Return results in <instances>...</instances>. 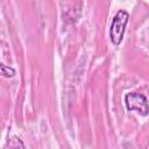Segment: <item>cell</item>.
<instances>
[{
    "mask_svg": "<svg viewBox=\"0 0 149 149\" xmlns=\"http://www.w3.org/2000/svg\"><path fill=\"white\" fill-rule=\"evenodd\" d=\"M128 20H129V14L122 9L119 10L113 17L111 29H109V37L114 45H119L121 43Z\"/></svg>",
    "mask_w": 149,
    "mask_h": 149,
    "instance_id": "1",
    "label": "cell"
},
{
    "mask_svg": "<svg viewBox=\"0 0 149 149\" xmlns=\"http://www.w3.org/2000/svg\"><path fill=\"white\" fill-rule=\"evenodd\" d=\"M7 147H9V148H24V144L21 142L20 139L14 137L13 140H10V141L8 142Z\"/></svg>",
    "mask_w": 149,
    "mask_h": 149,
    "instance_id": "4",
    "label": "cell"
},
{
    "mask_svg": "<svg viewBox=\"0 0 149 149\" xmlns=\"http://www.w3.org/2000/svg\"><path fill=\"white\" fill-rule=\"evenodd\" d=\"M125 102H126V107L128 111H137L141 115L149 114L148 100L141 93H137V92L128 93L125 97Z\"/></svg>",
    "mask_w": 149,
    "mask_h": 149,
    "instance_id": "2",
    "label": "cell"
},
{
    "mask_svg": "<svg viewBox=\"0 0 149 149\" xmlns=\"http://www.w3.org/2000/svg\"><path fill=\"white\" fill-rule=\"evenodd\" d=\"M1 73L5 77H13L15 74V71H14V69H12L9 66H6L5 64H1Z\"/></svg>",
    "mask_w": 149,
    "mask_h": 149,
    "instance_id": "3",
    "label": "cell"
}]
</instances>
